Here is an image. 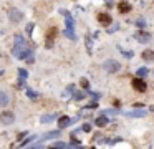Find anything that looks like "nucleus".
I'll list each match as a JSON object with an SVG mask.
<instances>
[{"label":"nucleus","mask_w":154,"mask_h":149,"mask_svg":"<svg viewBox=\"0 0 154 149\" xmlns=\"http://www.w3.org/2000/svg\"><path fill=\"white\" fill-rule=\"evenodd\" d=\"M10 104V98L5 91H0V108H7Z\"/></svg>","instance_id":"13"},{"label":"nucleus","mask_w":154,"mask_h":149,"mask_svg":"<svg viewBox=\"0 0 154 149\" xmlns=\"http://www.w3.org/2000/svg\"><path fill=\"white\" fill-rule=\"evenodd\" d=\"M118 10H119L121 13H128V12L131 10V5L126 2V0H123V2H119V3H118Z\"/></svg>","instance_id":"14"},{"label":"nucleus","mask_w":154,"mask_h":149,"mask_svg":"<svg viewBox=\"0 0 154 149\" xmlns=\"http://www.w3.org/2000/svg\"><path fill=\"white\" fill-rule=\"evenodd\" d=\"M98 22H100L101 25L108 26V25H111L113 18H111V15H109V13H98Z\"/></svg>","instance_id":"8"},{"label":"nucleus","mask_w":154,"mask_h":149,"mask_svg":"<svg viewBox=\"0 0 154 149\" xmlns=\"http://www.w3.org/2000/svg\"><path fill=\"white\" fill-rule=\"evenodd\" d=\"M0 119H2V123H4L5 126H10L12 123L15 121V113H12V111L0 113Z\"/></svg>","instance_id":"7"},{"label":"nucleus","mask_w":154,"mask_h":149,"mask_svg":"<svg viewBox=\"0 0 154 149\" xmlns=\"http://www.w3.org/2000/svg\"><path fill=\"white\" fill-rule=\"evenodd\" d=\"M25 136H27V132H20V134H18V139H22V138H25Z\"/></svg>","instance_id":"34"},{"label":"nucleus","mask_w":154,"mask_h":149,"mask_svg":"<svg viewBox=\"0 0 154 149\" xmlns=\"http://www.w3.org/2000/svg\"><path fill=\"white\" fill-rule=\"evenodd\" d=\"M33 26H35V25H33V23H32V22L28 23L27 26H25V32L28 33V36H32V32H33Z\"/></svg>","instance_id":"26"},{"label":"nucleus","mask_w":154,"mask_h":149,"mask_svg":"<svg viewBox=\"0 0 154 149\" xmlns=\"http://www.w3.org/2000/svg\"><path fill=\"white\" fill-rule=\"evenodd\" d=\"M123 55L128 56V58H131V56H133V51H123Z\"/></svg>","instance_id":"32"},{"label":"nucleus","mask_w":154,"mask_h":149,"mask_svg":"<svg viewBox=\"0 0 154 149\" xmlns=\"http://www.w3.org/2000/svg\"><path fill=\"white\" fill-rule=\"evenodd\" d=\"M131 86H133L136 91H139V93H144L147 89V85H146V81H144L143 78H133V81H131Z\"/></svg>","instance_id":"6"},{"label":"nucleus","mask_w":154,"mask_h":149,"mask_svg":"<svg viewBox=\"0 0 154 149\" xmlns=\"http://www.w3.org/2000/svg\"><path fill=\"white\" fill-rule=\"evenodd\" d=\"M81 129H83L85 132H90V131H91V124H90V123H85L83 128H81Z\"/></svg>","instance_id":"27"},{"label":"nucleus","mask_w":154,"mask_h":149,"mask_svg":"<svg viewBox=\"0 0 154 149\" xmlns=\"http://www.w3.org/2000/svg\"><path fill=\"white\" fill-rule=\"evenodd\" d=\"M121 141V138H111V139H108V144H114V142H119Z\"/></svg>","instance_id":"28"},{"label":"nucleus","mask_w":154,"mask_h":149,"mask_svg":"<svg viewBox=\"0 0 154 149\" xmlns=\"http://www.w3.org/2000/svg\"><path fill=\"white\" fill-rule=\"evenodd\" d=\"M103 68L106 70L108 73H118L121 70V65L118 61H114V60H106V61L103 63Z\"/></svg>","instance_id":"5"},{"label":"nucleus","mask_w":154,"mask_h":149,"mask_svg":"<svg viewBox=\"0 0 154 149\" xmlns=\"http://www.w3.org/2000/svg\"><path fill=\"white\" fill-rule=\"evenodd\" d=\"M124 114H126L128 118H144V116H146L147 113L144 111L143 108H141V109H134V111H129V113H124Z\"/></svg>","instance_id":"10"},{"label":"nucleus","mask_w":154,"mask_h":149,"mask_svg":"<svg viewBox=\"0 0 154 149\" xmlns=\"http://www.w3.org/2000/svg\"><path fill=\"white\" fill-rule=\"evenodd\" d=\"M143 103H134V108H143Z\"/></svg>","instance_id":"33"},{"label":"nucleus","mask_w":154,"mask_h":149,"mask_svg":"<svg viewBox=\"0 0 154 149\" xmlns=\"http://www.w3.org/2000/svg\"><path fill=\"white\" fill-rule=\"evenodd\" d=\"M51 147H68V144L66 142H63V141H55V142H51Z\"/></svg>","instance_id":"21"},{"label":"nucleus","mask_w":154,"mask_h":149,"mask_svg":"<svg viewBox=\"0 0 154 149\" xmlns=\"http://www.w3.org/2000/svg\"><path fill=\"white\" fill-rule=\"evenodd\" d=\"M23 18H25V15H23L22 10H18V8H10L8 10V20H10V22L18 23V22H22Z\"/></svg>","instance_id":"4"},{"label":"nucleus","mask_w":154,"mask_h":149,"mask_svg":"<svg viewBox=\"0 0 154 149\" xmlns=\"http://www.w3.org/2000/svg\"><path fill=\"white\" fill-rule=\"evenodd\" d=\"M147 73H149V70H147V68H139V70L136 71V75L139 76V78H144V76H146Z\"/></svg>","instance_id":"22"},{"label":"nucleus","mask_w":154,"mask_h":149,"mask_svg":"<svg viewBox=\"0 0 154 149\" xmlns=\"http://www.w3.org/2000/svg\"><path fill=\"white\" fill-rule=\"evenodd\" d=\"M70 124H71V118H68V116H60V118H58V128L60 129L68 128Z\"/></svg>","instance_id":"11"},{"label":"nucleus","mask_w":154,"mask_h":149,"mask_svg":"<svg viewBox=\"0 0 154 149\" xmlns=\"http://www.w3.org/2000/svg\"><path fill=\"white\" fill-rule=\"evenodd\" d=\"M55 118H58L57 113H55V114H48V116H42V123H50V121H53Z\"/></svg>","instance_id":"20"},{"label":"nucleus","mask_w":154,"mask_h":149,"mask_svg":"<svg viewBox=\"0 0 154 149\" xmlns=\"http://www.w3.org/2000/svg\"><path fill=\"white\" fill-rule=\"evenodd\" d=\"M136 25H137V26H146V22L141 18V20H137V22H136Z\"/></svg>","instance_id":"29"},{"label":"nucleus","mask_w":154,"mask_h":149,"mask_svg":"<svg viewBox=\"0 0 154 149\" xmlns=\"http://www.w3.org/2000/svg\"><path fill=\"white\" fill-rule=\"evenodd\" d=\"M73 91H75V85H70L68 89H66V93H73Z\"/></svg>","instance_id":"31"},{"label":"nucleus","mask_w":154,"mask_h":149,"mask_svg":"<svg viewBox=\"0 0 154 149\" xmlns=\"http://www.w3.org/2000/svg\"><path fill=\"white\" fill-rule=\"evenodd\" d=\"M134 38H136L137 42H141V43H149L151 42V35H149V33H146V32L136 33V35H134Z\"/></svg>","instance_id":"9"},{"label":"nucleus","mask_w":154,"mask_h":149,"mask_svg":"<svg viewBox=\"0 0 154 149\" xmlns=\"http://www.w3.org/2000/svg\"><path fill=\"white\" fill-rule=\"evenodd\" d=\"M141 56H143V60H146V61H154V51L152 50H144Z\"/></svg>","instance_id":"15"},{"label":"nucleus","mask_w":154,"mask_h":149,"mask_svg":"<svg viewBox=\"0 0 154 149\" xmlns=\"http://www.w3.org/2000/svg\"><path fill=\"white\" fill-rule=\"evenodd\" d=\"M25 93H27V96H28L30 99H33V101H35V99H38V98H40V93L33 91L32 88H27V89H25Z\"/></svg>","instance_id":"16"},{"label":"nucleus","mask_w":154,"mask_h":149,"mask_svg":"<svg viewBox=\"0 0 154 149\" xmlns=\"http://www.w3.org/2000/svg\"><path fill=\"white\" fill-rule=\"evenodd\" d=\"M12 55L17 60H23L28 65L35 63V55H33V48L27 45L25 38L22 35H15L14 36V48H12Z\"/></svg>","instance_id":"1"},{"label":"nucleus","mask_w":154,"mask_h":149,"mask_svg":"<svg viewBox=\"0 0 154 149\" xmlns=\"http://www.w3.org/2000/svg\"><path fill=\"white\" fill-rule=\"evenodd\" d=\"M17 71H18V76H20V78H25V79L28 78V71L25 68H18Z\"/></svg>","instance_id":"24"},{"label":"nucleus","mask_w":154,"mask_h":149,"mask_svg":"<svg viewBox=\"0 0 154 149\" xmlns=\"http://www.w3.org/2000/svg\"><path fill=\"white\" fill-rule=\"evenodd\" d=\"M96 106H98L96 103H90V104L86 106V109H93V108H96Z\"/></svg>","instance_id":"30"},{"label":"nucleus","mask_w":154,"mask_h":149,"mask_svg":"<svg viewBox=\"0 0 154 149\" xmlns=\"http://www.w3.org/2000/svg\"><path fill=\"white\" fill-rule=\"evenodd\" d=\"M27 83H25V78H18V83H17V88L18 89H23V88H27Z\"/></svg>","instance_id":"25"},{"label":"nucleus","mask_w":154,"mask_h":149,"mask_svg":"<svg viewBox=\"0 0 154 149\" xmlns=\"http://www.w3.org/2000/svg\"><path fill=\"white\" fill-rule=\"evenodd\" d=\"M58 136H60V129H57V131H50V132H47V134L42 136V141L50 139V138H58Z\"/></svg>","instance_id":"17"},{"label":"nucleus","mask_w":154,"mask_h":149,"mask_svg":"<svg viewBox=\"0 0 154 149\" xmlns=\"http://www.w3.org/2000/svg\"><path fill=\"white\" fill-rule=\"evenodd\" d=\"M57 33H58V28L57 26H50L47 30V35H45V48H53L55 45V38H57Z\"/></svg>","instance_id":"3"},{"label":"nucleus","mask_w":154,"mask_h":149,"mask_svg":"<svg viewBox=\"0 0 154 149\" xmlns=\"http://www.w3.org/2000/svg\"><path fill=\"white\" fill-rule=\"evenodd\" d=\"M86 98V93L85 91H73V99H76V101H81V99Z\"/></svg>","instance_id":"19"},{"label":"nucleus","mask_w":154,"mask_h":149,"mask_svg":"<svg viewBox=\"0 0 154 149\" xmlns=\"http://www.w3.org/2000/svg\"><path fill=\"white\" fill-rule=\"evenodd\" d=\"M37 138H38V136H35V134H33V136H28V138L25 139V141H22L18 146H20V147H25V146H30V144H32V142H33Z\"/></svg>","instance_id":"18"},{"label":"nucleus","mask_w":154,"mask_h":149,"mask_svg":"<svg viewBox=\"0 0 154 149\" xmlns=\"http://www.w3.org/2000/svg\"><path fill=\"white\" fill-rule=\"evenodd\" d=\"M80 86H81L83 89H90V81H88L86 78H81V79H80Z\"/></svg>","instance_id":"23"},{"label":"nucleus","mask_w":154,"mask_h":149,"mask_svg":"<svg viewBox=\"0 0 154 149\" xmlns=\"http://www.w3.org/2000/svg\"><path fill=\"white\" fill-rule=\"evenodd\" d=\"M108 123H109V119H108L106 114H101V116H98V118L94 119V124H96L98 128H104Z\"/></svg>","instance_id":"12"},{"label":"nucleus","mask_w":154,"mask_h":149,"mask_svg":"<svg viewBox=\"0 0 154 149\" xmlns=\"http://www.w3.org/2000/svg\"><path fill=\"white\" fill-rule=\"evenodd\" d=\"M61 15L65 17V23H66V28H65V36L70 40H76V35H75V22H73V17H71L70 12L66 10H60Z\"/></svg>","instance_id":"2"}]
</instances>
